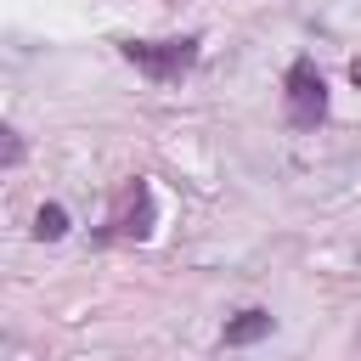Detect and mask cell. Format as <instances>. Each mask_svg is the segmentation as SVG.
I'll list each match as a JSON object with an SVG mask.
<instances>
[{
  "label": "cell",
  "mask_w": 361,
  "mask_h": 361,
  "mask_svg": "<svg viewBox=\"0 0 361 361\" xmlns=\"http://www.w3.org/2000/svg\"><path fill=\"white\" fill-rule=\"evenodd\" d=\"M350 79H355V85H361V62H355V68H350Z\"/></svg>",
  "instance_id": "obj_7"
},
{
  "label": "cell",
  "mask_w": 361,
  "mask_h": 361,
  "mask_svg": "<svg viewBox=\"0 0 361 361\" xmlns=\"http://www.w3.org/2000/svg\"><path fill=\"white\" fill-rule=\"evenodd\" d=\"M34 237H39V243H56V237H68V209H62V203H45V209L34 214Z\"/></svg>",
  "instance_id": "obj_5"
},
{
  "label": "cell",
  "mask_w": 361,
  "mask_h": 361,
  "mask_svg": "<svg viewBox=\"0 0 361 361\" xmlns=\"http://www.w3.org/2000/svg\"><path fill=\"white\" fill-rule=\"evenodd\" d=\"M271 327H276V316H271L265 305H248V310H237V316L226 322L220 344H226V350H243V344H259V338H271Z\"/></svg>",
  "instance_id": "obj_4"
},
{
  "label": "cell",
  "mask_w": 361,
  "mask_h": 361,
  "mask_svg": "<svg viewBox=\"0 0 361 361\" xmlns=\"http://www.w3.org/2000/svg\"><path fill=\"white\" fill-rule=\"evenodd\" d=\"M152 220H158L152 186L135 175V180H124V186H118V197H113V214H107L102 237H107V243H147V237H152Z\"/></svg>",
  "instance_id": "obj_3"
},
{
  "label": "cell",
  "mask_w": 361,
  "mask_h": 361,
  "mask_svg": "<svg viewBox=\"0 0 361 361\" xmlns=\"http://www.w3.org/2000/svg\"><path fill=\"white\" fill-rule=\"evenodd\" d=\"M118 56H124L135 73H147L152 85H180V79L197 68L203 39H197V34H169V39H118Z\"/></svg>",
  "instance_id": "obj_1"
},
{
  "label": "cell",
  "mask_w": 361,
  "mask_h": 361,
  "mask_svg": "<svg viewBox=\"0 0 361 361\" xmlns=\"http://www.w3.org/2000/svg\"><path fill=\"white\" fill-rule=\"evenodd\" d=\"M23 158H28V141H23V135H17V130L0 118V169H17Z\"/></svg>",
  "instance_id": "obj_6"
},
{
  "label": "cell",
  "mask_w": 361,
  "mask_h": 361,
  "mask_svg": "<svg viewBox=\"0 0 361 361\" xmlns=\"http://www.w3.org/2000/svg\"><path fill=\"white\" fill-rule=\"evenodd\" d=\"M282 102H288V130H316L327 118V79L310 56H293L282 73Z\"/></svg>",
  "instance_id": "obj_2"
}]
</instances>
